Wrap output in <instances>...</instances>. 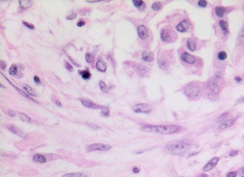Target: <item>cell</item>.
Instances as JSON below:
<instances>
[{
	"label": "cell",
	"mask_w": 244,
	"mask_h": 177,
	"mask_svg": "<svg viewBox=\"0 0 244 177\" xmlns=\"http://www.w3.org/2000/svg\"><path fill=\"white\" fill-rule=\"evenodd\" d=\"M241 177H244V176H241Z\"/></svg>",
	"instance_id": "cell-58"
},
{
	"label": "cell",
	"mask_w": 244,
	"mask_h": 177,
	"mask_svg": "<svg viewBox=\"0 0 244 177\" xmlns=\"http://www.w3.org/2000/svg\"><path fill=\"white\" fill-rule=\"evenodd\" d=\"M34 82L36 84H39V85H40L41 84V80L38 76H34Z\"/></svg>",
	"instance_id": "cell-46"
},
{
	"label": "cell",
	"mask_w": 244,
	"mask_h": 177,
	"mask_svg": "<svg viewBox=\"0 0 244 177\" xmlns=\"http://www.w3.org/2000/svg\"><path fill=\"white\" fill-rule=\"evenodd\" d=\"M143 131L161 135L175 133L179 131V126L177 125H161V126H146L142 128Z\"/></svg>",
	"instance_id": "cell-1"
},
{
	"label": "cell",
	"mask_w": 244,
	"mask_h": 177,
	"mask_svg": "<svg viewBox=\"0 0 244 177\" xmlns=\"http://www.w3.org/2000/svg\"><path fill=\"white\" fill-rule=\"evenodd\" d=\"M229 156L231 157H234V156H236V155H238V151H236V150H234V151H232L229 153Z\"/></svg>",
	"instance_id": "cell-42"
},
{
	"label": "cell",
	"mask_w": 244,
	"mask_h": 177,
	"mask_svg": "<svg viewBox=\"0 0 244 177\" xmlns=\"http://www.w3.org/2000/svg\"><path fill=\"white\" fill-rule=\"evenodd\" d=\"M186 45H187L188 50L191 51H194L196 49V42L192 38L188 39L187 42H186Z\"/></svg>",
	"instance_id": "cell-22"
},
{
	"label": "cell",
	"mask_w": 244,
	"mask_h": 177,
	"mask_svg": "<svg viewBox=\"0 0 244 177\" xmlns=\"http://www.w3.org/2000/svg\"><path fill=\"white\" fill-rule=\"evenodd\" d=\"M240 174H244V167H243L242 168H241V169H240Z\"/></svg>",
	"instance_id": "cell-54"
},
{
	"label": "cell",
	"mask_w": 244,
	"mask_h": 177,
	"mask_svg": "<svg viewBox=\"0 0 244 177\" xmlns=\"http://www.w3.org/2000/svg\"><path fill=\"white\" fill-rule=\"evenodd\" d=\"M237 171H231L227 174V177H236L237 176Z\"/></svg>",
	"instance_id": "cell-39"
},
{
	"label": "cell",
	"mask_w": 244,
	"mask_h": 177,
	"mask_svg": "<svg viewBox=\"0 0 244 177\" xmlns=\"http://www.w3.org/2000/svg\"><path fill=\"white\" fill-rule=\"evenodd\" d=\"M225 8L222 6H216L215 8V12H216V15L219 17H223V15L225 13Z\"/></svg>",
	"instance_id": "cell-23"
},
{
	"label": "cell",
	"mask_w": 244,
	"mask_h": 177,
	"mask_svg": "<svg viewBox=\"0 0 244 177\" xmlns=\"http://www.w3.org/2000/svg\"><path fill=\"white\" fill-rule=\"evenodd\" d=\"M161 37L163 41L170 43L173 42L177 38V34L170 28L164 27L163 29H161Z\"/></svg>",
	"instance_id": "cell-4"
},
{
	"label": "cell",
	"mask_w": 244,
	"mask_h": 177,
	"mask_svg": "<svg viewBox=\"0 0 244 177\" xmlns=\"http://www.w3.org/2000/svg\"><path fill=\"white\" fill-rule=\"evenodd\" d=\"M75 17H76V15H75V13H73L72 15H70L69 16H67V17H66V19H67V20H73V19H75Z\"/></svg>",
	"instance_id": "cell-44"
},
{
	"label": "cell",
	"mask_w": 244,
	"mask_h": 177,
	"mask_svg": "<svg viewBox=\"0 0 244 177\" xmlns=\"http://www.w3.org/2000/svg\"><path fill=\"white\" fill-rule=\"evenodd\" d=\"M235 80H236V81L237 82H240L242 80V79H241V78H240V77L237 76V77H236V78H235Z\"/></svg>",
	"instance_id": "cell-52"
},
{
	"label": "cell",
	"mask_w": 244,
	"mask_h": 177,
	"mask_svg": "<svg viewBox=\"0 0 244 177\" xmlns=\"http://www.w3.org/2000/svg\"><path fill=\"white\" fill-rule=\"evenodd\" d=\"M63 177H87V175L81 172L67 173L63 175Z\"/></svg>",
	"instance_id": "cell-25"
},
{
	"label": "cell",
	"mask_w": 244,
	"mask_h": 177,
	"mask_svg": "<svg viewBox=\"0 0 244 177\" xmlns=\"http://www.w3.org/2000/svg\"><path fill=\"white\" fill-rule=\"evenodd\" d=\"M23 24H24L25 26H26L27 27L30 29H35V27L33 25V24H29V23L28 22H23Z\"/></svg>",
	"instance_id": "cell-38"
},
{
	"label": "cell",
	"mask_w": 244,
	"mask_h": 177,
	"mask_svg": "<svg viewBox=\"0 0 244 177\" xmlns=\"http://www.w3.org/2000/svg\"><path fill=\"white\" fill-rule=\"evenodd\" d=\"M198 5L201 7H206L207 6V1H205V0H200L198 1Z\"/></svg>",
	"instance_id": "cell-37"
},
{
	"label": "cell",
	"mask_w": 244,
	"mask_h": 177,
	"mask_svg": "<svg viewBox=\"0 0 244 177\" xmlns=\"http://www.w3.org/2000/svg\"><path fill=\"white\" fill-rule=\"evenodd\" d=\"M227 53H226L225 52H224V51L220 52L218 53V59L220 60V61H223V60L226 59H227Z\"/></svg>",
	"instance_id": "cell-35"
},
{
	"label": "cell",
	"mask_w": 244,
	"mask_h": 177,
	"mask_svg": "<svg viewBox=\"0 0 244 177\" xmlns=\"http://www.w3.org/2000/svg\"><path fill=\"white\" fill-rule=\"evenodd\" d=\"M98 84H99V87L100 89H101L103 92H105V93L108 92L109 89L105 82H104L103 81H102V80H100L99 82H98Z\"/></svg>",
	"instance_id": "cell-30"
},
{
	"label": "cell",
	"mask_w": 244,
	"mask_h": 177,
	"mask_svg": "<svg viewBox=\"0 0 244 177\" xmlns=\"http://www.w3.org/2000/svg\"><path fill=\"white\" fill-rule=\"evenodd\" d=\"M137 34L139 37L142 40L146 39L149 36V31L146 27L144 25H140L137 27Z\"/></svg>",
	"instance_id": "cell-11"
},
{
	"label": "cell",
	"mask_w": 244,
	"mask_h": 177,
	"mask_svg": "<svg viewBox=\"0 0 244 177\" xmlns=\"http://www.w3.org/2000/svg\"><path fill=\"white\" fill-rule=\"evenodd\" d=\"M85 59L87 62H88L89 64H91L93 63L94 61V56L93 55V54H91V53L87 52L85 55Z\"/></svg>",
	"instance_id": "cell-32"
},
{
	"label": "cell",
	"mask_w": 244,
	"mask_h": 177,
	"mask_svg": "<svg viewBox=\"0 0 244 177\" xmlns=\"http://www.w3.org/2000/svg\"><path fill=\"white\" fill-rule=\"evenodd\" d=\"M85 24V22H84V21H82V20H80V21H79V22H78V24H77V25H78V27H82V26H84Z\"/></svg>",
	"instance_id": "cell-48"
},
{
	"label": "cell",
	"mask_w": 244,
	"mask_h": 177,
	"mask_svg": "<svg viewBox=\"0 0 244 177\" xmlns=\"http://www.w3.org/2000/svg\"><path fill=\"white\" fill-rule=\"evenodd\" d=\"M82 104L84 105V106L86 107V108L92 109V110H100L103 108L104 106H102V105H97L96 103H94L91 101V100L87 99V98H83V99L80 100Z\"/></svg>",
	"instance_id": "cell-8"
},
{
	"label": "cell",
	"mask_w": 244,
	"mask_h": 177,
	"mask_svg": "<svg viewBox=\"0 0 244 177\" xmlns=\"http://www.w3.org/2000/svg\"><path fill=\"white\" fill-rule=\"evenodd\" d=\"M33 160L36 162H39V163H44L47 161V159H46V156L42 154H36L34 155L33 157Z\"/></svg>",
	"instance_id": "cell-18"
},
{
	"label": "cell",
	"mask_w": 244,
	"mask_h": 177,
	"mask_svg": "<svg viewBox=\"0 0 244 177\" xmlns=\"http://www.w3.org/2000/svg\"><path fill=\"white\" fill-rule=\"evenodd\" d=\"M234 123H235L234 119H227V120L225 121L221 125H220V129H225V128L232 126L234 124Z\"/></svg>",
	"instance_id": "cell-20"
},
{
	"label": "cell",
	"mask_w": 244,
	"mask_h": 177,
	"mask_svg": "<svg viewBox=\"0 0 244 177\" xmlns=\"http://www.w3.org/2000/svg\"><path fill=\"white\" fill-rule=\"evenodd\" d=\"M9 74L11 76H15V74L17 73L18 72V67L17 66L15 65V64H12L11 66L10 67L9 69Z\"/></svg>",
	"instance_id": "cell-33"
},
{
	"label": "cell",
	"mask_w": 244,
	"mask_h": 177,
	"mask_svg": "<svg viewBox=\"0 0 244 177\" xmlns=\"http://www.w3.org/2000/svg\"><path fill=\"white\" fill-rule=\"evenodd\" d=\"M140 171V169H138L137 167H133V172L135 173V174H137Z\"/></svg>",
	"instance_id": "cell-47"
},
{
	"label": "cell",
	"mask_w": 244,
	"mask_h": 177,
	"mask_svg": "<svg viewBox=\"0 0 244 177\" xmlns=\"http://www.w3.org/2000/svg\"><path fill=\"white\" fill-rule=\"evenodd\" d=\"M133 110L135 113H146L149 114L153 110V107L147 103H140V104L134 105Z\"/></svg>",
	"instance_id": "cell-6"
},
{
	"label": "cell",
	"mask_w": 244,
	"mask_h": 177,
	"mask_svg": "<svg viewBox=\"0 0 244 177\" xmlns=\"http://www.w3.org/2000/svg\"><path fill=\"white\" fill-rule=\"evenodd\" d=\"M4 78H5V79H6V80H7V81H8V82H9V83L11 84V85L13 86V87H14V88H15V89H16V90H17V91H18V92L20 94H21V95H22V96H24V97H25V98H27V99H29V100H30V101H34V103H38V102H37L36 101H35V100H34V99H33V98H32V97H30V96H29V95H28V94H27V93H26V92H23V91L22 90V89H20V88H18V87H15V85H13V84L11 83V82L9 81V80H8V79H7V78H6V77H4Z\"/></svg>",
	"instance_id": "cell-15"
},
{
	"label": "cell",
	"mask_w": 244,
	"mask_h": 177,
	"mask_svg": "<svg viewBox=\"0 0 244 177\" xmlns=\"http://www.w3.org/2000/svg\"><path fill=\"white\" fill-rule=\"evenodd\" d=\"M8 116H10V117H15L16 116V112L13 110H8Z\"/></svg>",
	"instance_id": "cell-41"
},
{
	"label": "cell",
	"mask_w": 244,
	"mask_h": 177,
	"mask_svg": "<svg viewBox=\"0 0 244 177\" xmlns=\"http://www.w3.org/2000/svg\"><path fill=\"white\" fill-rule=\"evenodd\" d=\"M96 67L100 72H105L107 70V65L103 61H98L96 64Z\"/></svg>",
	"instance_id": "cell-19"
},
{
	"label": "cell",
	"mask_w": 244,
	"mask_h": 177,
	"mask_svg": "<svg viewBox=\"0 0 244 177\" xmlns=\"http://www.w3.org/2000/svg\"><path fill=\"white\" fill-rule=\"evenodd\" d=\"M133 3L135 6L140 8V9H141L142 7H144L145 6L144 2L143 1H142V0H133Z\"/></svg>",
	"instance_id": "cell-29"
},
{
	"label": "cell",
	"mask_w": 244,
	"mask_h": 177,
	"mask_svg": "<svg viewBox=\"0 0 244 177\" xmlns=\"http://www.w3.org/2000/svg\"><path fill=\"white\" fill-rule=\"evenodd\" d=\"M99 1H87V3H97Z\"/></svg>",
	"instance_id": "cell-56"
},
{
	"label": "cell",
	"mask_w": 244,
	"mask_h": 177,
	"mask_svg": "<svg viewBox=\"0 0 244 177\" xmlns=\"http://www.w3.org/2000/svg\"><path fill=\"white\" fill-rule=\"evenodd\" d=\"M191 144L184 142H178L166 146L165 149L170 153L179 156H184L191 149Z\"/></svg>",
	"instance_id": "cell-2"
},
{
	"label": "cell",
	"mask_w": 244,
	"mask_h": 177,
	"mask_svg": "<svg viewBox=\"0 0 244 177\" xmlns=\"http://www.w3.org/2000/svg\"><path fill=\"white\" fill-rule=\"evenodd\" d=\"M237 103H244V96H243V97H241V98H239V99H238V100Z\"/></svg>",
	"instance_id": "cell-50"
},
{
	"label": "cell",
	"mask_w": 244,
	"mask_h": 177,
	"mask_svg": "<svg viewBox=\"0 0 244 177\" xmlns=\"http://www.w3.org/2000/svg\"><path fill=\"white\" fill-rule=\"evenodd\" d=\"M79 73L81 75L82 78H83L84 80H89L91 76V73L89 72V70H85V71H79Z\"/></svg>",
	"instance_id": "cell-27"
},
{
	"label": "cell",
	"mask_w": 244,
	"mask_h": 177,
	"mask_svg": "<svg viewBox=\"0 0 244 177\" xmlns=\"http://www.w3.org/2000/svg\"><path fill=\"white\" fill-rule=\"evenodd\" d=\"M181 58H182V60L184 61L186 63L189 64H193L195 62V57L191 54H189L188 52H184L181 56Z\"/></svg>",
	"instance_id": "cell-12"
},
{
	"label": "cell",
	"mask_w": 244,
	"mask_h": 177,
	"mask_svg": "<svg viewBox=\"0 0 244 177\" xmlns=\"http://www.w3.org/2000/svg\"><path fill=\"white\" fill-rule=\"evenodd\" d=\"M100 114L103 117H109V115H110V109H109V107L104 106L103 108L101 110Z\"/></svg>",
	"instance_id": "cell-31"
},
{
	"label": "cell",
	"mask_w": 244,
	"mask_h": 177,
	"mask_svg": "<svg viewBox=\"0 0 244 177\" xmlns=\"http://www.w3.org/2000/svg\"><path fill=\"white\" fill-rule=\"evenodd\" d=\"M55 104H56L58 107H62V103H61L60 101H58V100H57V101H55Z\"/></svg>",
	"instance_id": "cell-51"
},
{
	"label": "cell",
	"mask_w": 244,
	"mask_h": 177,
	"mask_svg": "<svg viewBox=\"0 0 244 177\" xmlns=\"http://www.w3.org/2000/svg\"><path fill=\"white\" fill-rule=\"evenodd\" d=\"M134 68L136 72L142 76H144L148 72V69L146 66H144L142 65V64H137Z\"/></svg>",
	"instance_id": "cell-16"
},
{
	"label": "cell",
	"mask_w": 244,
	"mask_h": 177,
	"mask_svg": "<svg viewBox=\"0 0 244 177\" xmlns=\"http://www.w3.org/2000/svg\"><path fill=\"white\" fill-rule=\"evenodd\" d=\"M19 118L21 119L22 121L27 123H31L32 122V119L29 117L28 115L25 114L24 113H19Z\"/></svg>",
	"instance_id": "cell-28"
},
{
	"label": "cell",
	"mask_w": 244,
	"mask_h": 177,
	"mask_svg": "<svg viewBox=\"0 0 244 177\" xmlns=\"http://www.w3.org/2000/svg\"><path fill=\"white\" fill-rule=\"evenodd\" d=\"M18 3L20 7H22L24 9H26V8H28L32 6L33 1H30V0H22V1H19Z\"/></svg>",
	"instance_id": "cell-21"
},
{
	"label": "cell",
	"mask_w": 244,
	"mask_h": 177,
	"mask_svg": "<svg viewBox=\"0 0 244 177\" xmlns=\"http://www.w3.org/2000/svg\"><path fill=\"white\" fill-rule=\"evenodd\" d=\"M190 28V23L188 20H182V22H180L177 24V31L179 32H185L187 31Z\"/></svg>",
	"instance_id": "cell-13"
},
{
	"label": "cell",
	"mask_w": 244,
	"mask_h": 177,
	"mask_svg": "<svg viewBox=\"0 0 244 177\" xmlns=\"http://www.w3.org/2000/svg\"><path fill=\"white\" fill-rule=\"evenodd\" d=\"M112 149V146L105 144H92L86 146V151L93 152L97 151H109Z\"/></svg>",
	"instance_id": "cell-5"
},
{
	"label": "cell",
	"mask_w": 244,
	"mask_h": 177,
	"mask_svg": "<svg viewBox=\"0 0 244 177\" xmlns=\"http://www.w3.org/2000/svg\"><path fill=\"white\" fill-rule=\"evenodd\" d=\"M151 8H152V9L154 10H159L162 8V4H161V2L157 1V2H155L152 4Z\"/></svg>",
	"instance_id": "cell-34"
},
{
	"label": "cell",
	"mask_w": 244,
	"mask_h": 177,
	"mask_svg": "<svg viewBox=\"0 0 244 177\" xmlns=\"http://www.w3.org/2000/svg\"><path fill=\"white\" fill-rule=\"evenodd\" d=\"M219 160H220V159H219V158H218V157H214V158H213L209 162H208L207 164H205V165L204 166L203 171H209L210 170H211V169H213V168H214L217 165V164H218V161H219Z\"/></svg>",
	"instance_id": "cell-9"
},
{
	"label": "cell",
	"mask_w": 244,
	"mask_h": 177,
	"mask_svg": "<svg viewBox=\"0 0 244 177\" xmlns=\"http://www.w3.org/2000/svg\"><path fill=\"white\" fill-rule=\"evenodd\" d=\"M0 64H1V69L2 70H4L6 69V63H4V61L1 60V62H0Z\"/></svg>",
	"instance_id": "cell-43"
},
{
	"label": "cell",
	"mask_w": 244,
	"mask_h": 177,
	"mask_svg": "<svg viewBox=\"0 0 244 177\" xmlns=\"http://www.w3.org/2000/svg\"><path fill=\"white\" fill-rule=\"evenodd\" d=\"M67 57H69V59H70V60H71V62H72V63H73V64H74V65H75V66H78V67H80V65H79V64H78V63H76V62H75V61H73V59H72V58H71V57H70V56H69V55H67Z\"/></svg>",
	"instance_id": "cell-45"
},
{
	"label": "cell",
	"mask_w": 244,
	"mask_h": 177,
	"mask_svg": "<svg viewBox=\"0 0 244 177\" xmlns=\"http://www.w3.org/2000/svg\"><path fill=\"white\" fill-rule=\"evenodd\" d=\"M88 125H89V126H90L91 128H94V127H96V128H99V127L97 126H96V125H94H94H93V124H88Z\"/></svg>",
	"instance_id": "cell-53"
},
{
	"label": "cell",
	"mask_w": 244,
	"mask_h": 177,
	"mask_svg": "<svg viewBox=\"0 0 244 177\" xmlns=\"http://www.w3.org/2000/svg\"><path fill=\"white\" fill-rule=\"evenodd\" d=\"M6 126L7 127V128H8V130H10L13 133L15 134L16 135H18V136L22 137V138H25L24 132H23L22 130H21L19 128H18L17 126H14V125H13V124L6 125Z\"/></svg>",
	"instance_id": "cell-10"
},
{
	"label": "cell",
	"mask_w": 244,
	"mask_h": 177,
	"mask_svg": "<svg viewBox=\"0 0 244 177\" xmlns=\"http://www.w3.org/2000/svg\"><path fill=\"white\" fill-rule=\"evenodd\" d=\"M179 177H183V176H179Z\"/></svg>",
	"instance_id": "cell-57"
},
{
	"label": "cell",
	"mask_w": 244,
	"mask_h": 177,
	"mask_svg": "<svg viewBox=\"0 0 244 177\" xmlns=\"http://www.w3.org/2000/svg\"><path fill=\"white\" fill-rule=\"evenodd\" d=\"M22 88L24 89L27 92V93L29 94L30 96H36V93L35 92V91L31 87H29V86L27 85H25V84H22Z\"/></svg>",
	"instance_id": "cell-24"
},
{
	"label": "cell",
	"mask_w": 244,
	"mask_h": 177,
	"mask_svg": "<svg viewBox=\"0 0 244 177\" xmlns=\"http://www.w3.org/2000/svg\"><path fill=\"white\" fill-rule=\"evenodd\" d=\"M198 177H209V176L206 174H201Z\"/></svg>",
	"instance_id": "cell-55"
},
{
	"label": "cell",
	"mask_w": 244,
	"mask_h": 177,
	"mask_svg": "<svg viewBox=\"0 0 244 177\" xmlns=\"http://www.w3.org/2000/svg\"><path fill=\"white\" fill-rule=\"evenodd\" d=\"M238 36H239L240 38H244V24H243V25L242 26L241 30H240L239 34H238Z\"/></svg>",
	"instance_id": "cell-40"
},
{
	"label": "cell",
	"mask_w": 244,
	"mask_h": 177,
	"mask_svg": "<svg viewBox=\"0 0 244 177\" xmlns=\"http://www.w3.org/2000/svg\"><path fill=\"white\" fill-rule=\"evenodd\" d=\"M207 88L210 92L209 96L211 95L214 96L218 94V93L220 92V87L219 85H218V80L213 78V80H211V81L208 82L207 85Z\"/></svg>",
	"instance_id": "cell-7"
},
{
	"label": "cell",
	"mask_w": 244,
	"mask_h": 177,
	"mask_svg": "<svg viewBox=\"0 0 244 177\" xmlns=\"http://www.w3.org/2000/svg\"><path fill=\"white\" fill-rule=\"evenodd\" d=\"M142 59L147 62H152L154 59V55L152 52L149 50H145L142 54Z\"/></svg>",
	"instance_id": "cell-14"
},
{
	"label": "cell",
	"mask_w": 244,
	"mask_h": 177,
	"mask_svg": "<svg viewBox=\"0 0 244 177\" xmlns=\"http://www.w3.org/2000/svg\"><path fill=\"white\" fill-rule=\"evenodd\" d=\"M219 25L220 28L222 29V30L223 31L224 34H228V23L226 22L225 20H220L219 22Z\"/></svg>",
	"instance_id": "cell-26"
},
{
	"label": "cell",
	"mask_w": 244,
	"mask_h": 177,
	"mask_svg": "<svg viewBox=\"0 0 244 177\" xmlns=\"http://www.w3.org/2000/svg\"><path fill=\"white\" fill-rule=\"evenodd\" d=\"M65 67L68 71H70V72H73V67L72 66V65H71L70 63H69L68 62H65Z\"/></svg>",
	"instance_id": "cell-36"
},
{
	"label": "cell",
	"mask_w": 244,
	"mask_h": 177,
	"mask_svg": "<svg viewBox=\"0 0 244 177\" xmlns=\"http://www.w3.org/2000/svg\"><path fill=\"white\" fill-rule=\"evenodd\" d=\"M200 85L197 83H188L184 87V94L188 98H192V99L198 97L200 95Z\"/></svg>",
	"instance_id": "cell-3"
},
{
	"label": "cell",
	"mask_w": 244,
	"mask_h": 177,
	"mask_svg": "<svg viewBox=\"0 0 244 177\" xmlns=\"http://www.w3.org/2000/svg\"><path fill=\"white\" fill-rule=\"evenodd\" d=\"M158 66L160 69H165L168 67V61L165 57H161V58L159 59L158 61Z\"/></svg>",
	"instance_id": "cell-17"
},
{
	"label": "cell",
	"mask_w": 244,
	"mask_h": 177,
	"mask_svg": "<svg viewBox=\"0 0 244 177\" xmlns=\"http://www.w3.org/2000/svg\"><path fill=\"white\" fill-rule=\"evenodd\" d=\"M227 114H228V112H225V113H224L223 114H222V115L220 116V117H219V119H220V120H221V119H224V118H225V117H226V116H227Z\"/></svg>",
	"instance_id": "cell-49"
}]
</instances>
